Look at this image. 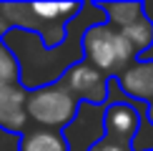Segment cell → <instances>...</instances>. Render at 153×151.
<instances>
[{"label":"cell","instance_id":"277c9868","mask_svg":"<svg viewBox=\"0 0 153 151\" xmlns=\"http://www.w3.org/2000/svg\"><path fill=\"white\" fill-rule=\"evenodd\" d=\"M60 83L78 101L103 106L108 101V86L113 83V78H108L103 71H98L93 63L78 61V63H71V66H68V71L63 73Z\"/></svg>","mask_w":153,"mask_h":151},{"label":"cell","instance_id":"8fae6325","mask_svg":"<svg viewBox=\"0 0 153 151\" xmlns=\"http://www.w3.org/2000/svg\"><path fill=\"white\" fill-rule=\"evenodd\" d=\"M20 83V63L8 48V43L0 38V86Z\"/></svg>","mask_w":153,"mask_h":151},{"label":"cell","instance_id":"7a4b0ae2","mask_svg":"<svg viewBox=\"0 0 153 151\" xmlns=\"http://www.w3.org/2000/svg\"><path fill=\"white\" fill-rule=\"evenodd\" d=\"M80 46H83L85 61L93 63L98 71H103L108 78L111 76L118 78L120 73H126L136 63V55H138V50L126 38V33L113 28L111 23H95L91 28H85Z\"/></svg>","mask_w":153,"mask_h":151},{"label":"cell","instance_id":"8992f818","mask_svg":"<svg viewBox=\"0 0 153 151\" xmlns=\"http://www.w3.org/2000/svg\"><path fill=\"white\" fill-rule=\"evenodd\" d=\"M28 91L20 83L0 86V129L10 134H25L28 131Z\"/></svg>","mask_w":153,"mask_h":151},{"label":"cell","instance_id":"4fadbf2b","mask_svg":"<svg viewBox=\"0 0 153 151\" xmlns=\"http://www.w3.org/2000/svg\"><path fill=\"white\" fill-rule=\"evenodd\" d=\"M146 106H148V123L153 126V103H146Z\"/></svg>","mask_w":153,"mask_h":151},{"label":"cell","instance_id":"30bf717a","mask_svg":"<svg viewBox=\"0 0 153 151\" xmlns=\"http://www.w3.org/2000/svg\"><path fill=\"white\" fill-rule=\"evenodd\" d=\"M123 33L133 43V48H136L138 53H143V50H148L153 46V20L148 15H143L141 20H136L133 25H128V28H123Z\"/></svg>","mask_w":153,"mask_h":151},{"label":"cell","instance_id":"7c38bea8","mask_svg":"<svg viewBox=\"0 0 153 151\" xmlns=\"http://www.w3.org/2000/svg\"><path fill=\"white\" fill-rule=\"evenodd\" d=\"M88 151H133V149L123 146V144H116V141H111V138H100V141H95Z\"/></svg>","mask_w":153,"mask_h":151},{"label":"cell","instance_id":"ba28073f","mask_svg":"<svg viewBox=\"0 0 153 151\" xmlns=\"http://www.w3.org/2000/svg\"><path fill=\"white\" fill-rule=\"evenodd\" d=\"M18 151H71V144L63 131H53V129H28L20 136Z\"/></svg>","mask_w":153,"mask_h":151},{"label":"cell","instance_id":"5b68a950","mask_svg":"<svg viewBox=\"0 0 153 151\" xmlns=\"http://www.w3.org/2000/svg\"><path fill=\"white\" fill-rule=\"evenodd\" d=\"M103 138H111L116 144L133 149L138 131H141V121H138V111L131 103H108L105 116H103Z\"/></svg>","mask_w":153,"mask_h":151},{"label":"cell","instance_id":"52a82bcc","mask_svg":"<svg viewBox=\"0 0 153 151\" xmlns=\"http://www.w3.org/2000/svg\"><path fill=\"white\" fill-rule=\"evenodd\" d=\"M113 81L128 98L153 103V61H136L126 73Z\"/></svg>","mask_w":153,"mask_h":151},{"label":"cell","instance_id":"9c48e42d","mask_svg":"<svg viewBox=\"0 0 153 151\" xmlns=\"http://www.w3.org/2000/svg\"><path fill=\"white\" fill-rule=\"evenodd\" d=\"M95 10L105 13V23L123 30L146 15V3H93Z\"/></svg>","mask_w":153,"mask_h":151},{"label":"cell","instance_id":"6da1fadb","mask_svg":"<svg viewBox=\"0 0 153 151\" xmlns=\"http://www.w3.org/2000/svg\"><path fill=\"white\" fill-rule=\"evenodd\" d=\"M83 10V3H0V35L25 28L40 35L43 46L63 43L65 28Z\"/></svg>","mask_w":153,"mask_h":151},{"label":"cell","instance_id":"3957f363","mask_svg":"<svg viewBox=\"0 0 153 151\" xmlns=\"http://www.w3.org/2000/svg\"><path fill=\"white\" fill-rule=\"evenodd\" d=\"M78 106H80V101L60 81H55V83H48L40 88H30L25 108H28V118L35 126L63 131L75 121Z\"/></svg>","mask_w":153,"mask_h":151}]
</instances>
